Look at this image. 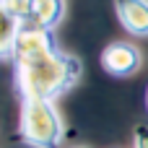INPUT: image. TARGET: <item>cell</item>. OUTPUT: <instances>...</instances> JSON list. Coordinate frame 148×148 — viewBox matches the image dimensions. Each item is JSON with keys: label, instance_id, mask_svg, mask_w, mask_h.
<instances>
[{"label": "cell", "instance_id": "obj_1", "mask_svg": "<svg viewBox=\"0 0 148 148\" xmlns=\"http://www.w3.org/2000/svg\"><path fill=\"white\" fill-rule=\"evenodd\" d=\"M16 91L21 99H47L55 101L81 81V60L57 47L55 31L23 23L16 52Z\"/></svg>", "mask_w": 148, "mask_h": 148}, {"label": "cell", "instance_id": "obj_2", "mask_svg": "<svg viewBox=\"0 0 148 148\" xmlns=\"http://www.w3.org/2000/svg\"><path fill=\"white\" fill-rule=\"evenodd\" d=\"M18 138L34 148H57L62 140V122L52 101L21 99Z\"/></svg>", "mask_w": 148, "mask_h": 148}, {"label": "cell", "instance_id": "obj_3", "mask_svg": "<svg viewBox=\"0 0 148 148\" xmlns=\"http://www.w3.org/2000/svg\"><path fill=\"white\" fill-rule=\"evenodd\" d=\"M99 62L101 68L114 75V78H127V75H135L143 65V55L135 44L130 42H109L101 55H99Z\"/></svg>", "mask_w": 148, "mask_h": 148}, {"label": "cell", "instance_id": "obj_4", "mask_svg": "<svg viewBox=\"0 0 148 148\" xmlns=\"http://www.w3.org/2000/svg\"><path fill=\"white\" fill-rule=\"evenodd\" d=\"M122 29L133 36H148V0H114Z\"/></svg>", "mask_w": 148, "mask_h": 148}, {"label": "cell", "instance_id": "obj_5", "mask_svg": "<svg viewBox=\"0 0 148 148\" xmlns=\"http://www.w3.org/2000/svg\"><path fill=\"white\" fill-rule=\"evenodd\" d=\"M65 13V3L62 0H34V8H31V16H29V26H36V29H55L60 23Z\"/></svg>", "mask_w": 148, "mask_h": 148}, {"label": "cell", "instance_id": "obj_6", "mask_svg": "<svg viewBox=\"0 0 148 148\" xmlns=\"http://www.w3.org/2000/svg\"><path fill=\"white\" fill-rule=\"evenodd\" d=\"M23 23L3 5L0 0V60H13V52H16V39L21 34Z\"/></svg>", "mask_w": 148, "mask_h": 148}, {"label": "cell", "instance_id": "obj_7", "mask_svg": "<svg viewBox=\"0 0 148 148\" xmlns=\"http://www.w3.org/2000/svg\"><path fill=\"white\" fill-rule=\"evenodd\" d=\"M3 5L21 21V23H26L29 21V16H31V8H34V0H3Z\"/></svg>", "mask_w": 148, "mask_h": 148}, {"label": "cell", "instance_id": "obj_8", "mask_svg": "<svg viewBox=\"0 0 148 148\" xmlns=\"http://www.w3.org/2000/svg\"><path fill=\"white\" fill-rule=\"evenodd\" d=\"M135 148H148V125L135 127Z\"/></svg>", "mask_w": 148, "mask_h": 148}, {"label": "cell", "instance_id": "obj_9", "mask_svg": "<svg viewBox=\"0 0 148 148\" xmlns=\"http://www.w3.org/2000/svg\"><path fill=\"white\" fill-rule=\"evenodd\" d=\"M146 101H148V91H146Z\"/></svg>", "mask_w": 148, "mask_h": 148}, {"label": "cell", "instance_id": "obj_10", "mask_svg": "<svg viewBox=\"0 0 148 148\" xmlns=\"http://www.w3.org/2000/svg\"><path fill=\"white\" fill-rule=\"evenodd\" d=\"M75 148H81V146H75Z\"/></svg>", "mask_w": 148, "mask_h": 148}]
</instances>
